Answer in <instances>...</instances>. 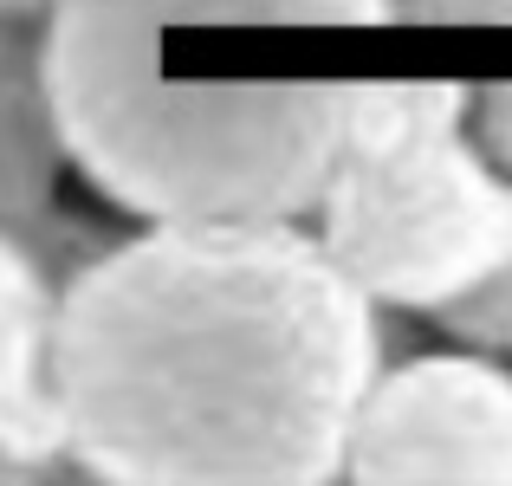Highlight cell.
<instances>
[{
    "label": "cell",
    "instance_id": "6da1fadb",
    "mask_svg": "<svg viewBox=\"0 0 512 486\" xmlns=\"http://www.w3.org/2000/svg\"><path fill=\"white\" fill-rule=\"evenodd\" d=\"M376 376V299L299 221H150L59 286V383L91 480H338Z\"/></svg>",
    "mask_w": 512,
    "mask_h": 486
},
{
    "label": "cell",
    "instance_id": "7a4b0ae2",
    "mask_svg": "<svg viewBox=\"0 0 512 486\" xmlns=\"http://www.w3.org/2000/svg\"><path fill=\"white\" fill-rule=\"evenodd\" d=\"M389 26V0H52L39 72L111 208L312 221Z\"/></svg>",
    "mask_w": 512,
    "mask_h": 486
},
{
    "label": "cell",
    "instance_id": "3957f363",
    "mask_svg": "<svg viewBox=\"0 0 512 486\" xmlns=\"http://www.w3.org/2000/svg\"><path fill=\"white\" fill-rule=\"evenodd\" d=\"M312 221L376 305L441 312L512 260V175L474 130L344 150Z\"/></svg>",
    "mask_w": 512,
    "mask_h": 486
},
{
    "label": "cell",
    "instance_id": "277c9868",
    "mask_svg": "<svg viewBox=\"0 0 512 486\" xmlns=\"http://www.w3.org/2000/svg\"><path fill=\"white\" fill-rule=\"evenodd\" d=\"M344 480H506L512 486V370L493 350H435L376 376L350 428Z\"/></svg>",
    "mask_w": 512,
    "mask_h": 486
},
{
    "label": "cell",
    "instance_id": "5b68a950",
    "mask_svg": "<svg viewBox=\"0 0 512 486\" xmlns=\"http://www.w3.org/2000/svg\"><path fill=\"white\" fill-rule=\"evenodd\" d=\"M59 286L65 279L26 247L0 240V480H39L72 461V415L59 383Z\"/></svg>",
    "mask_w": 512,
    "mask_h": 486
},
{
    "label": "cell",
    "instance_id": "8992f818",
    "mask_svg": "<svg viewBox=\"0 0 512 486\" xmlns=\"http://www.w3.org/2000/svg\"><path fill=\"white\" fill-rule=\"evenodd\" d=\"M7 72H0V201H7V227L33 221L52 208V182L59 162H72L65 150L59 111H52L46 72H39V26L26 33V20L7 26Z\"/></svg>",
    "mask_w": 512,
    "mask_h": 486
},
{
    "label": "cell",
    "instance_id": "52a82bcc",
    "mask_svg": "<svg viewBox=\"0 0 512 486\" xmlns=\"http://www.w3.org/2000/svg\"><path fill=\"white\" fill-rule=\"evenodd\" d=\"M474 117V85L435 72H376L350 124V150H402V143H428L467 130Z\"/></svg>",
    "mask_w": 512,
    "mask_h": 486
},
{
    "label": "cell",
    "instance_id": "ba28073f",
    "mask_svg": "<svg viewBox=\"0 0 512 486\" xmlns=\"http://www.w3.org/2000/svg\"><path fill=\"white\" fill-rule=\"evenodd\" d=\"M441 331H454L461 344L493 350V357H512V260L500 273H487L474 292H461L454 305H441Z\"/></svg>",
    "mask_w": 512,
    "mask_h": 486
},
{
    "label": "cell",
    "instance_id": "9c48e42d",
    "mask_svg": "<svg viewBox=\"0 0 512 486\" xmlns=\"http://www.w3.org/2000/svg\"><path fill=\"white\" fill-rule=\"evenodd\" d=\"M396 26H461V33H512V0H389Z\"/></svg>",
    "mask_w": 512,
    "mask_h": 486
},
{
    "label": "cell",
    "instance_id": "30bf717a",
    "mask_svg": "<svg viewBox=\"0 0 512 486\" xmlns=\"http://www.w3.org/2000/svg\"><path fill=\"white\" fill-rule=\"evenodd\" d=\"M467 130H474V143L512 175V78L474 85V117H467Z\"/></svg>",
    "mask_w": 512,
    "mask_h": 486
}]
</instances>
